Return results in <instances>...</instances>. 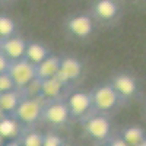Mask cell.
I'll list each match as a JSON object with an SVG mask.
<instances>
[{"instance_id": "obj_1", "label": "cell", "mask_w": 146, "mask_h": 146, "mask_svg": "<svg viewBox=\"0 0 146 146\" xmlns=\"http://www.w3.org/2000/svg\"><path fill=\"white\" fill-rule=\"evenodd\" d=\"M42 107L44 104L36 98V96H23L21 100L19 105L13 111L12 117H13L18 123L21 124H35L42 115Z\"/></svg>"}, {"instance_id": "obj_2", "label": "cell", "mask_w": 146, "mask_h": 146, "mask_svg": "<svg viewBox=\"0 0 146 146\" xmlns=\"http://www.w3.org/2000/svg\"><path fill=\"white\" fill-rule=\"evenodd\" d=\"M9 76L12 80L15 82L16 89H23L28 85L36 79V73H35V64L29 63L25 58H19L15 62H10L9 69H7Z\"/></svg>"}, {"instance_id": "obj_3", "label": "cell", "mask_w": 146, "mask_h": 146, "mask_svg": "<svg viewBox=\"0 0 146 146\" xmlns=\"http://www.w3.org/2000/svg\"><path fill=\"white\" fill-rule=\"evenodd\" d=\"M89 95H91L92 107L101 113L111 111L120 102V96L117 95V92L113 89V86L110 83H104L96 86Z\"/></svg>"}, {"instance_id": "obj_4", "label": "cell", "mask_w": 146, "mask_h": 146, "mask_svg": "<svg viewBox=\"0 0 146 146\" xmlns=\"http://www.w3.org/2000/svg\"><path fill=\"white\" fill-rule=\"evenodd\" d=\"M41 118H44L47 123H50L53 126H64L70 118L69 108L64 101L53 100L48 104H44Z\"/></svg>"}, {"instance_id": "obj_5", "label": "cell", "mask_w": 146, "mask_h": 146, "mask_svg": "<svg viewBox=\"0 0 146 146\" xmlns=\"http://www.w3.org/2000/svg\"><path fill=\"white\" fill-rule=\"evenodd\" d=\"M83 129L86 131V135L92 137L94 140H107L110 139V133H111V121H110L105 115H94L88 118L83 123Z\"/></svg>"}, {"instance_id": "obj_6", "label": "cell", "mask_w": 146, "mask_h": 146, "mask_svg": "<svg viewBox=\"0 0 146 146\" xmlns=\"http://www.w3.org/2000/svg\"><path fill=\"white\" fill-rule=\"evenodd\" d=\"M83 66L76 57H63L60 58V69L57 72L56 78L63 85H67L73 80H76L82 75Z\"/></svg>"}, {"instance_id": "obj_7", "label": "cell", "mask_w": 146, "mask_h": 146, "mask_svg": "<svg viewBox=\"0 0 146 146\" xmlns=\"http://www.w3.org/2000/svg\"><path fill=\"white\" fill-rule=\"evenodd\" d=\"M66 105L69 108L70 117L80 118V117H83L85 114H86L88 110L92 107V104H91V95L88 92H82V91L73 92L69 96V100L66 101Z\"/></svg>"}, {"instance_id": "obj_8", "label": "cell", "mask_w": 146, "mask_h": 146, "mask_svg": "<svg viewBox=\"0 0 146 146\" xmlns=\"http://www.w3.org/2000/svg\"><path fill=\"white\" fill-rule=\"evenodd\" d=\"M113 86V89L117 92V95L121 98H130L137 92V82L131 75L127 73H118L115 75L110 83Z\"/></svg>"}, {"instance_id": "obj_9", "label": "cell", "mask_w": 146, "mask_h": 146, "mask_svg": "<svg viewBox=\"0 0 146 146\" xmlns=\"http://www.w3.org/2000/svg\"><path fill=\"white\" fill-rule=\"evenodd\" d=\"M27 48V41L21 36H9V38L0 40V51H2L10 62L23 58Z\"/></svg>"}, {"instance_id": "obj_10", "label": "cell", "mask_w": 146, "mask_h": 146, "mask_svg": "<svg viewBox=\"0 0 146 146\" xmlns=\"http://www.w3.org/2000/svg\"><path fill=\"white\" fill-rule=\"evenodd\" d=\"M67 29L76 38H88L94 31V21L88 15H75L67 22Z\"/></svg>"}, {"instance_id": "obj_11", "label": "cell", "mask_w": 146, "mask_h": 146, "mask_svg": "<svg viewBox=\"0 0 146 146\" xmlns=\"http://www.w3.org/2000/svg\"><path fill=\"white\" fill-rule=\"evenodd\" d=\"M60 69V57L50 54L47 58H44L40 64L35 66V73H36V79H48V78H54L57 75V72Z\"/></svg>"}, {"instance_id": "obj_12", "label": "cell", "mask_w": 146, "mask_h": 146, "mask_svg": "<svg viewBox=\"0 0 146 146\" xmlns=\"http://www.w3.org/2000/svg\"><path fill=\"white\" fill-rule=\"evenodd\" d=\"M63 86L64 85L56 76L48 78V79H42V80H40V95L44 96V98H47V100H50V101L58 100Z\"/></svg>"}, {"instance_id": "obj_13", "label": "cell", "mask_w": 146, "mask_h": 146, "mask_svg": "<svg viewBox=\"0 0 146 146\" xmlns=\"http://www.w3.org/2000/svg\"><path fill=\"white\" fill-rule=\"evenodd\" d=\"M50 56V51L48 48L41 44V42H27V48H25V54H23V58L28 60L32 64H40L44 58H47Z\"/></svg>"}, {"instance_id": "obj_14", "label": "cell", "mask_w": 146, "mask_h": 146, "mask_svg": "<svg viewBox=\"0 0 146 146\" xmlns=\"http://www.w3.org/2000/svg\"><path fill=\"white\" fill-rule=\"evenodd\" d=\"M94 12L102 21H111L118 15V5L114 0H98L94 6Z\"/></svg>"}, {"instance_id": "obj_15", "label": "cell", "mask_w": 146, "mask_h": 146, "mask_svg": "<svg viewBox=\"0 0 146 146\" xmlns=\"http://www.w3.org/2000/svg\"><path fill=\"white\" fill-rule=\"evenodd\" d=\"M22 98L23 96L21 95L19 89L0 94V110H2L6 115H12Z\"/></svg>"}, {"instance_id": "obj_16", "label": "cell", "mask_w": 146, "mask_h": 146, "mask_svg": "<svg viewBox=\"0 0 146 146\" xmlns=\"http://www.w3.org/2000/svg\"><path fill=\"white\" fill-rule=\"evenodd\" d=\"M19 133V123L12 117L5 115L0 118V137L2 139H15Z\"/></svg>"}, {"instance_id": "obj_17", "label": "cell", "mask_w": 146, "mask_h": 146, "mask_svg": "<svg viewBox=\"0 0 146 146\" xmlns=\"http://www.w3.org/2000/svg\"><path fill=\"white\" fill-rule=\"evenodd\" d=\"M121 139H123L129 146H136L142 142H146V136H145V130L139 126H130L126 127L121 133Z\"/></svg>"}, {"instance_id": "obj_18", "label": "cell", "mask_w": 146, "mask_h": 146, "mask_svg": "<svg viewBox=\"0 0 146 146\" xmlns=\"http://www.w3.org/2000/svg\"><path fill=\"white\" fill-rule=\"evenodd\" d=\"M15 31H16V22L6 15H0V40L13 36Z\"/></svg>"}, {"instance_id": "obj_19", "label": "cell", "mask_w": 146, "mask_h": 146, "mask_svg": "<svg viewBox=\"0 0 146 146\" xmlns=\"http://www.w3.org/2000/svg\"><path fill=\"white\" fill-rule=\"evenodd\" d=\"M42 133L40 131H29V133H25L19 142L21 146H42Z\"/></svg>"}, {"instance_id": "obj_20", "label": "cell", "mask_w": 146, "mask_h": 146, "mask_svg": "<svg viewBox=\"0 0 146 146\" xmlns=\"http://www.w3.org/2000/svg\"><path fill=\"white\" fill-rule=\"evenodd\" d=\"M15 82L12 80V78L9 76V73H0V94L3 92H9V91H15Z\"/></svg>"}, {"instance_id": "obj_21", "label": "cell", "mask_w": 146, "mask_h": 146, "mask_svg": "<svg viewBox=\"0 0 146 146\" xmlns=\"http://www.w3.org/2000/svg\"><path fill=\"white\" fill-rule=\"evenodd\" d=\"M64 140L56 133H47L42 136V146H62Z\"/></svg>"}, {"instance_id": "obj_22", "label": "cell", "mask_w": 146, "mask_h": 146, "mask_svg": "<svg viewBox=\"0 0 146 146\" xmlns=\"http://www.w3.org/2000/svg\"><path fill=\"white\" fill-rule=\"evenodd\" d=\"M9 64H10V60L0 51V73H5V72H7V69H9Z\"/></svg>"}, {"instance_id": "obj_23", "label": "cell", "mask_w": 146, "mask_h": 146, "mask_svg": "<svg viewBox=\"0 0 146 146\" xmlns=\"http://www.w3.org/2000/svg\"><path fill=\"white\" fill-rule=\"evenodd\" d=\"M108 146H129L121 137H113V139H110L108 142Z\"/></svg>"}, {"instance_id": "obj_24", "label": "cell", "mask_w": 146, "mask_h": 146, "mask_svg": "<svg viewBox=\"0 0 146 146\" xmlns=\"http://www.w3.org/2000/svg\"><path fill=\"white\" fill-rule=\"evenodd\" d=\"M3 146H21V145H19L18 140H10V142H7V143L3 145Z\"/></svg>"}, {"instance_id": "obj_25", "label": "cell", "mask_w": 146, "mask_h": 146, "mask_svg": "<svg viewBox=\"0 0 146 146\" xmlns=\"http://www.w3.org/2000/svg\"><path fill=\"white\" fill-rule=\"evenodd\" d=\"M5 115H6V114H5V113H3V111H2V110H0V118H3V117H5Z\"/></svg>"}, {"instance_id": "obj_26", "label": "cell", "mask_w": 146, "mask_h": 146, "mask_svg": "<svg viewBox=\"0 0 146 146\" xmlns=\"http://www.w3.org/2000/svg\"><path fill=\"white\" fill-rule=\"evenodd\" d=\"M3 140H5V139H2V137H0V146H3Z\"/></svg>"}, {"instance_id": "obj_27", "label": "cell", "mask_w": 146, "mask_h": 146, "mask_svg": "<svg viewBox=\"0 0 146 146\" xmlns=\"http://www.w3.org/2000/svg\"><path fill=\"white\" fill-rule=\"evenodd\" d=\"M62 146H72V145H69V143H66V142H64V143H63Z\"/></svg>"}, {"instance_id": "obj_28", "label": "cell", "mask_w": 146, "mask_h": 146, "mask_svg": "<svg viewBox=\"0 0 146 146\" xmlns=\"http://www.w3.org/2000/svg\"><path fill=\"white\" fill-rule=\"evenodd\" d=\"M101 146H108V145H101Z\"/></svg>"}]
</instances>
